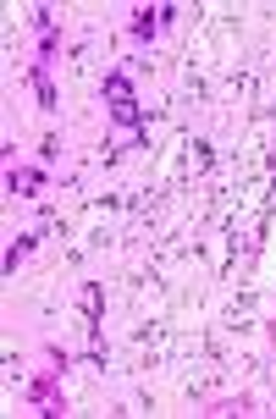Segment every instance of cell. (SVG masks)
Wrapping results in <instances>:
<instances>
[{
  "mask_svg": "<svg viewBox=\"0 0 276 419\" xmlns=\"http://www.w3.org/2000/svg\"><path fill=\"white\" fill-rule=\"evenodd\" d=\"M106 100H111V105L133 100V88H128V78H122V72H116V78H106Z\"/></svg>",
  "mask_w": 276,
  "mask_h": 419,
  "instance_id": "1",
  "label": "cell"
},
{
  "mask_svg": "<svg viewBox=\"0 0 276 419\" xmlns=\"http://www.w3.org/2000/svg\"><path fill=\"white\" fill-rule=\"evenodd\" d=\"M111 116H116L122 127H133V122H138V105H133V100H122V105H111Z\"/></svg>",
  "mask_w": 276,
  "mask_h": 419,
  "instance_id": "2",
  "label": "cell"
},
{
  "mask_svg": "<svg viewBox=\"0 0 276 419\" xmlns=\"http://www.w3.org/2000/svg\"><path fill=\"white\" fill-rule=\"evenodd\" d=\"M11 188H39V171H11Z\"/></svg>",
  "mask_w": 276,
  "mask_h": 419,
  "instance_id": "3",
  "label": "cell"
}]
</instances>
